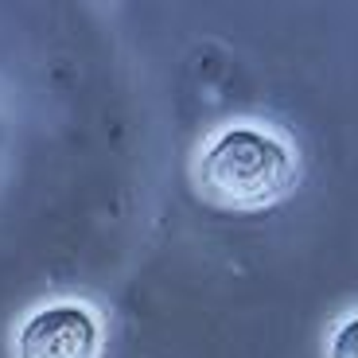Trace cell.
Segmentation results:
<instances>
[{
	"instance_id": "obj_3",
	"label": "cell",
	"mask_w": 358,
	"mask_h": 358,
	"mask_svg": "<svg viewBox=\"0 0 358 358\" xmlns=\"http://www.w3.org/2000/svg\"><path fill=\"white\" fill-rule=\"evenodd\" d=\"M327 358H358V315L339 323L327 339Z\"/></svg>"
},
{
	"instance_id": "obj_1",
	"label": "cell",
	"mask_w": 358,
	"mask_h": 358,
	"mask_svg": "<svg viewBox=\"0 0 358 358\" xmlns=\"http://www.w3.org/2000/svg\"><path fill=\"white\" fill-rule=\"evenodd\" d=\"M195 183L222 210H265L296 183L288 144L261 129H226L195 160Z\"/></svg>"
},
{
	"instance_id": "obj_2",
	"label": "cell",
	"mask_w": 358,
	"mask_h": 358,
	"mask_svg": "<svg viewBox=\"0 0 358 358\" xmlns=\"http://www.w3.org/2000/svg\"><path fill=\"white\" fill-rule=\"evenodd\" d=\"M98 320L78 304L31 312L16 331V358H98Z\"/></svg>"
}]
</instances>
